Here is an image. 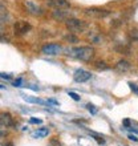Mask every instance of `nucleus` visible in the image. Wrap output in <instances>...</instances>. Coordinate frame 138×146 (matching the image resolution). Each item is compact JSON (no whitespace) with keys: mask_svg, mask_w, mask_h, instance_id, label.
I'll use <instances>...</instances> for the list:
<instances>
[{"mask_svg":"<svg viewBox=\"0 0 138 146\" xmlns=\"http://www.w3.org/2000/svg\"><path fill=\"white\" fill-rule=\"evenodd\" d=\"M69 53L72 57L82 60V61H90L94 56V49L92 46H76V48H70L68 49Z\"/></svg>","mask_w":138,"mask_h":146,"instance_id":"f257e3e1","label":"nucleus"},{"mask_svg":"<svg viewBox=\"0 0 138 146\" xmlns=\"http://www.w3.org/2000/svg\"><path fill=\"white\" fill-rule=\"evenodd\" d=\"M65 25L69 31L72 33H74V35L76 33H82L88 28V24L85 23L84 20L76 19V17H69L68 20H65Z\"/></svg>","mask_w":138,"mask_h":146,"instance_id":"f03ea898","label":"nucleus"},{"mask_svg":"<svg viewBox=\"0 0 138 146\" xmlns=\"http://www.w3.org/2000/svg\"><path fill=\"white\" fill-rule=\"evenodd\" d=\"M84 13L86 16H90V17H96V19H102V17H106V16L110 15V12L106 11V9H102V8H86L84 11Z\"/></svg>","mask_w":138,"mask_h":146,"instance_id":"7ed1b4c3","label":"nucleus"},{"mask_svg":"<svg viewBox=\"0 0 138 146\" xmlns=\"http://www.w3.org/2000/svg\"><path fill=\"white\" fill-rule=\"evenodd\" d=\"M41 52L46 56H56V54L61 53L62 52V46L60 44H53V42H50V44H45V45L41 48Z\"/></svg>","mask_w":138,"mask_h":146,"instance_id":"20e7f679","label":"nucleus"},{"mask_svg":"<svg viewBox=\"0 0 138 146\" xmlns=\"http://www.w3.org/2000/svg\"><path fill=\"white\" fill-rule=\"evenodd\" d=\"M29 29H31V25H29L25 20H19V21H16L15 25H13L15 35H17V36H21V35H24V33H27Z\"/></svg>","mask_w":138,"mask_h":146,"instance_id":"39448f33","label":"nucleus"},{"mask_svg":"<svg viewBox=\"0 0 138 146\" xmlns=\"http://www.w3.org/2000/svg\"><path fill=\"white\" fill-rule=\"evenodd\" d=\"M90 77H92L90 72H88L85 69H77L74 72V74H73V78H74L76 82H85V81L90 80Z\"/></svg>","mask_w":138,"mask_h":146,"instance_id":"423d86ee","label":"nucleus"},{"mask_svg":"<svg viewBox=\"0 0 138 146\" xmlns=\"http://www.w3.org/2000/svg\"><path fill=\"white\" fill-rule=\"evenodd\" d=\"M24 5L27 8L28 13H31L32 16H40L42 13L41 8L38 7L37 4H34L33 1H31V0H25V1H24Z\"/></svg>","mask_w":138,"mask_h":146,"instance_id":"0eeeda50","label":"nucleus"},{"mask_svg":"<svg viewBox=\"0 0 138 146\" xmlns=\"http://www.w3.org/2000/svg\"><path fill=\"white\" fill-rule=\"evenodd\" d=\"M46 3L49 4L50 7H53L54 9H68L70 8L68 0H46Z\"/></svg>","mask_w":138,"mask_h":146,"instance_id":"6e6552de","label":"nucleus"},{"mask_svg":"<svg viewBox=\"0 0 138 146\" xmlns=\"http://www.w3.org/2000/svg\"><path fill=\"white\" fill-rule=\"evenodd\" d=\"M0 122H1V127H9V126H13L15 122H13V118L9 113H1L0 115Z\"/></svg>","mask_w":138,"mask_h":146,"instance_id":"1a4fd4ad","label":"nucleus"},{"mask_svg":"<svg viewBox=\"0 0 138 146\" xmlns=\"http://www.w3.org/2000/svg\"><path fill=\"white\" fill-rule=\"evenodd\" d=\"M69 12L68 11H64V9H54L52 12V17L54 20H58V21H62V20H68L69 17Z\"/></svg>","mask_w":138,"mask_h":146,"instance_id":"9d476101","label":"nucleus"},{"mask_svg":"<svg viewBox=\"0 0 138 146\" xmlns=\"http://www.w3.org/2000/svg\"><path fill=\"white\" fill-rule=\"evenodd\" d=\"M115 69L118 72H127L130 69V62L126 61V60H119L117 64H115Z\"/></svg>","mask_w":138,"mask_h":146,"instance_id":"9b49d317","label":"nucleus"},{"mask_svg":"<svg viewBox=\"0 0 138 146\" xmlns=\"http://www.w3.org/2000/svg\"><path fill=\"white\" fill-rule=\"evenodd\" d=\"M48 134H49V129L48 127H41V129H37V130L34 131L33 134H32V137L33 138H44Z\"/></svg>","mask_w":138,"mask_h":146,"instance_id":"f8f14e48","label":"nucleus"},{"mask_svg":"<svg viewBox=\"0 0 138 146\" xmlns=\"http://www.w3.org/2000/svg\"><path fill=\"white\" fill-rule=\"evenodd\" d=\"M94 66H96V69H98V70H106V69H109V65H107L105 61H97L96 64H94Z\"/></svg>","mask_w":138,"mask_h":146,"instance_id":"ddd939ff","label":"nucleus"},{"mask_svg":"<svg viewBox=\"0 0 138 146\" xmlns=\"http://www.w3.org/2000/svg\"><path fill=\"white\" fill-rule=\"evenodd\" d=\"M24 101L27 102H33V104H44V101L40 100V98H34V97H28V96H23Z\"/></svg>","mask_w":138,"mask_h":146,"instance_id":"4468645a","label":"nucleus"},{"mask_svg":"<svg viewBox=\"0 0 138 146\" xmlns=\"http://www.w3.org/2000/svg\"><path fill=\"white\" fill-rule=\"evenodd\" d=\"M129 37H130V40L133 42H137L138 44V29H131L129 32Z\"/></svg>","mask_w":138,"mask_h":146,"instance_id":"2eb2a0df","label":"nucleus"},{"mask_svg":"<svg viewBox=\"0 0 138 146\" xmlns=\"http://www.w3.org/2000/svg\"><path fill=\"white\" fill-rule=\"evenodd\" d=\"M64 40L68 42H72V44H76V42H78V37L74 35H66L65 37H64Z\"/></svg>","mask_w":138,"mask_h":146,"instance_id":"dca6fc26","label":"nucleus"},{"mask_svg":"<svg viewBox=\"0 0 138 146\" xmlns=\"http://www.w3.org/2000/svg\"><path fill=\"white\" fill-rule=\"evenodd\" d=\"M90 40H92L94 44H101V36H90Z\"/></svg>","mask_w":138,"mask_h":146,"instance_id":"f3484780","label":"nucleus"},{"mask_svg":"<svg viewBox=\"0 0 138 146\" xmlns=\"http://www.w3.org/2000/svg\"><path fill=\"white\" fill-rule=\"evenodd\" d=\"M86 109H88L92 114H96V109H94V105H92V104H88L86 105Z\"/></svg>","mask_w":138,"mask_h":146,"instance_id":"a211bd4d","label":"nucleus"},{"mask_svg":"<svg viewBox=\"0 0 138 146\" xmlns=\"http://www.w3.org/2000/svg\"><path fill=\"white\" fill-rule=\"evenodd\" d=\"M129 86H130V89L135 93V94H138V86H137V85L133 84V82H129Z\"/></svg>","mask_w":138,"mask_h":146,"instance_id":"6ab92c4d","label":"nucleus"},{"mask_svg":"<svg viewBox=\"0 0 138 146\" xmlns=\"http://www.w3.org/2000/svg\"><path fill=\"white\" fill-rule=\"evenodd\" d=\"M4 16H7V9H5L4 5L1 4V23H4Z\"/></svg>","mask_w":138,"mask_h":146,"instance_id":"aec40b11","label":"nucleus"},{"mask_svg":"<svg viewBox=\"0 0 138 146\" xmlns=\"http://www.w3.org/2000/svg\"><path fill=\"white\" fill-rule=\"evenodd\" d=\"M69 96L72 97L74 101H80V96H78V94H76L74 92H69Z\"/></svg>","mask_w":138,"mask_h":146,"instance_id":"412c9836","label":"nucleus"},{"mask_svg":"<svg viewBox=\"0 0 138 146\" xmlns=\"http://www.w3.org/2000/svg\"><path fill=\"white\" fill-rule=\"evenodd\" d=\"M21 84H23V78H16L13 81V86H21Z\"/></svg>","mask_w":138,"mask_h":146,"instance_id":"4be33fe9","label":"nucleus"},{"mask_svg":"<svg viewBox=\"0 0 138 146\" xmlns=\"http://www.w3.org/2000/svg\"><path fill=\"white\" fill-rule=\"evenodd\" d=\"M94 138H96V141L98 143H101V145H104L105 143V139H102V137H98V135H94Z\"/></svg>","mask_w":138,"mask_h":146,"instance_id":"5701e85b","label":"nucleus"},{"mask_svg":"<svg viewBox=\"0 0 138 146\" xmlns=\"http://www.w3.org/2000/svg\"><path fill=\"white\" fill-rule=\"evenodd\" d=\"M29 122H31V123H37V125H38V123H41V119H38V118H31V119H29Z\"/></svg>","mask_w":138,"mask_h":146,"instance_id":"b1692460","label":"nucleus"},{"mask_svg":"<svg viewBox=\"0 0 138 146\" xmlns=\"http://www.w3.org/2000/svg\"><path fill=\"white\" fill-rule=\"evenodd\" d=\"M1 78H5V80H9V78H11V76H9V74H7V73H1Z\"/></svg>","mask_w":138,"mask_h":146,"instance_id":"393cba45","label":"nucleus"},{"mask_svg":"<svg viewBox=\"0 0 138 146\" xmlns=\"http://www.w3.org/2000/svg\"><path fill=\"white\" fill-rule=\"evenodd\" d=\"M129 123H130V122H129V119H123V125H125V126L130 127V126H129Z\"/></svg>","mask_w":138,"mask_h":146,"instance_id":"a878e982","label":"nucleus"},{"mask_svg":"<svg viewBox=\"0 0 138 146\" xmlns=\"http://www.w3.org/2000/svg\"><path fill=\"white\" fill-rule=\"evenodd\" d=\"M129 139H131V141H137V137H134V135H129Z\"/></svg>","mask_w":138,"mask_h":146,"instance_id":"bb28decb","label":"nucleus"},{"mask_svg":"<svg viewBox=\"0 0 138 146\" xmlns=\"http://www.w3.org/2000/svg\"><path fill=\"white\" fill-rule=\"evenodd\" d=\"M7 146H13V145H12V143H8V145Z\"/></svg>","mask_w":138,"mask_h":146,"instance_id":"cd10ccee","label":"nucleus"}]
</instances>
